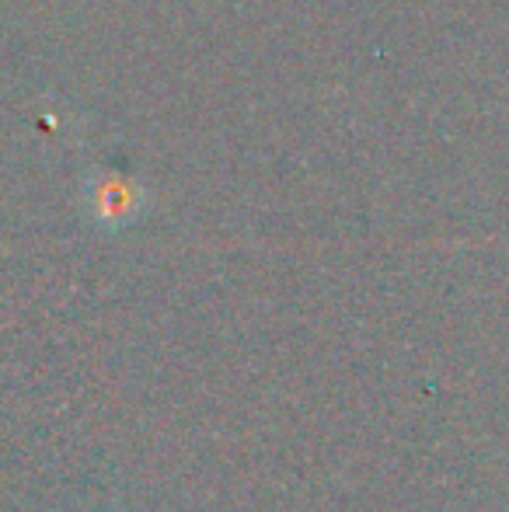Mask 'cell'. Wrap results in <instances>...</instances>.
Returning <instances> with one entry per match:
<instances>
[{
  "mask_svg": "<svg viewBox=\"0 0 509 512\" xmlns=\"http://www.w3.org/2000/svg\"><path fill=\"white\" fill-rule=\"evenodd\" d=\"M84 203H88L91 220L116 230L136 220V213L143 209V189L119 171H98V175L88 178Z\"/></svg>",
  "mask_w": 509,
  "mask_h": 512,
  "instance_id": "obj_1",
  "label": "cell"
}]
</instances>
